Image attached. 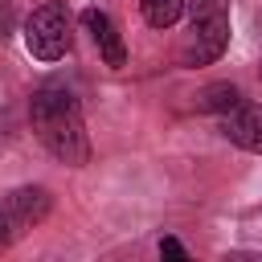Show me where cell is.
I'll return each mask as SVG.
<instances>
[{"label":"cell","instance_id":"cell-2","mask_svg":"<svg viewBox=\"0 0 262 262\" xmlns=\"http://www.w3.org/2000/svg\"><path fill=\"white\" fill-rule=\"evenodd\" d=\"M188 8H192V29L184 45V66H209L229 45V8L225 0H188Z\"/></svg>","mask_w":262,"mask_h":262},{"label":"cell","instance_id":"cell-9","mask_svg":"<svg viewBox=\"0 0 262 262\" xmlns=\"http://www.w3.org/2000/svg\"><path fill=\"white\" fill-rule=\"evenodd\" d=\"M160 254H164V258H180V262L188 258V250H184L176 237H160Z\"/></svg>","mask_w":262,"mask_h":262},{"label":"cell","instance_id":"cell-8","mask_svg":"<svg viewBox=\"0 0 262 262\" xmlns=\"http://www.w3.org/2000/svg\"><path fill=\"white\" fill-rule=\"evenodd\" d=\"M184 4H188V0H139V8H143V20H147L151 29H172V25L180 20Z\"/></svg>","mask_w":262,"mask_h":262},{"label":"cell","instance_id":"cell-5","mask_svg":"<svg viewBox=\"0 0 262 262\" xmlns=\"http://www.w3.org/2000/svg\"><path fill=\"white\" fill-rule=\"evenodd\" d=\"M221 135L242 151H262V106L237 102L233 111H225L221 115Z\"/></svg>","mask_w":262,"mask_h":262},{"label":"cell","instance_id":"cell-6","mask_svg":"<svg viewBox=\"0 0 262 262\" xmlns=\"http://www.w3.org/2000/svg\"><path fill=\"white\" fill-rule=\"evenodd\" d=\"M82 25H86V33H90V41L98 45V53H102V61L111 66V70H119L123 61H127V45H123V37H119V29H115V20L102 12V8H86L82 12Z\"/></svg>","mask_w":262,"mask_h":262},{"label":"cell","instance_id":"cell-1","mask_svg":"<svg viewBox=\"0 0 262 262\" xmlns=\"http://www.w3.org/2000/svg\"><path fill=\"white\" fill-rule=\"evenodd\" d=\"M29 119H33V131H37V139L45 143V151L53 160H61L70 168H82L90 160V135H86L82 106H78L74 90L57 86V82L33 90Z\"/></svg>","mask_w":262,"mask_h":262},{"label":"cell","instance_id":"cell-7","mask_svg":"<svg viewBox=\"0 0 262 262\" xmlns=\"http://www.w3.org/2000/svg\"><path fill=\"white\" fill-rule=\"evenodd\" d=\"M237 102H246V98H242V90H237L233 82H209V86L196 94V106L209 111V115H225V111H233Z\"/></svg>","mask_w":262,"mask_h":262},{"label":"cell","instance_id":"cell-3","mask_svg":"<svg viewBox=\"0 0 262 262\" xmlns=\"http://www.w3.org/2000/svg\"><path fill=\"white\" fill-rule=\"evenodd\" d=\"M74 41V20L66 4H41L25 20V49L37 61H61Z\"/></svg>","mask_w":262,"mask_h":262},{"label":"cell","instance_id":"cell-4","mask_svg":"<svg viewBox=\"0 0 262 262\" xmlns=\"http://www.w3.org/2000/svg\"><path fill=\"white\" fill-rule=\"evenodd\" d=\"M49 205H53V196H49V188H41V184L8 188V192L0 196V250H8V246L20 242L33 225H41L45 213H49Z\"/></svg>","mask_w":262,"mask_h":262}]
</instances>
